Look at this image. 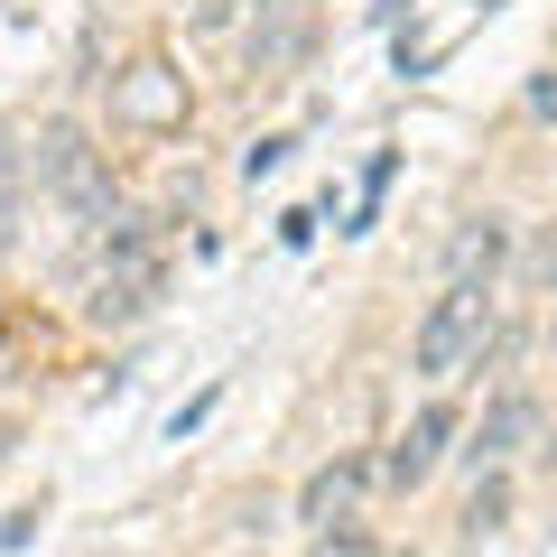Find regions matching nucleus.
Instances as JSON below:
<instances>
[{
	"label": "nucleus",
	"instance_id": "nucleus-1",
	"mask_svg": "<svg viewBox=\"0 0 557 557\" xmlns=\"http://www.w3.org/2000/svg\"><path fill=\"white\" fill-rule=\"evenodd\" d=\"M483 335H493V288H474V278H446V298L418 317V344H409V362L428 381H456L465 362L483 354Z\"/></svg>",
	"mask_w": 557,
	"mask_h": 557
},
{
	"label": "nucleus",
	"instance_id": "nucleus-2",
	"mask_svg": "<svg viewBox=\"0 0 557 557\" xmlns=\"http://www.w3.org/2000/svg\"><path fill=\"white\" fill-rule=\"evenodd\" d=\"M28 177H38L47 196H65V214H84V223L112 214V177H102L94 139H84L75 121H47V131H38V149H28Z\"/></svg>",
	"mask_w": 557,
	"mask_h": 557
},
{
	"label": "nucleus",
	"instance_id": "nucleus-3",
	"mask_svg": "<svg viewBox=\"0 0 557 557\" xmlns=\"http://www.w3.org/2000/svg\"><path fill=\"white\" fill-rule=\"evenodd\" d=\"M112 121H139V131L186 121V75H177L168 57H139L131 75H112Z\"/></svg>",
	"mask_w": 557,
	"mask_h": 557
},
{
	"label": "nucleus",
	"instance_id": "nucleus-4",
	"mask_svg": "<svg viewBox=\"0 0 557 557\" xmlns=\"http://www.w3.org/2000/svg\"><path fill=\"white\" fill-rule=\"evenodd\" d=\"M446 446H456V409H446V399H428V409H418L409 428H399V446L381 456V474H391L399 493H418V483H428V474L446 465Z\"/></svg>",
	"mask_w": 557,
	"mask_h": 557
},
{
	"label": "nucleus",
	"instance_id": "nucleus-5",
	"mask_svg": "<svg viewBox=\"0 0 557 557\" xmlns=\"http://www.w3.org/2000/svg\"><path fill=\"white\" fill-rule=\"evenodd\" d=\"M362 483H372V465L362 456H335V465H317V474L298 483V520L307 530H354V502H362Z\"/></svg>",
	"mask_w": 557,
	"mask_h": 557
},
{
	"label": "nucleus",
	"instance_id": "nucleus-6",
	"mask_svg": "<svg viewBox=\"0 0 557 557\" xmlns=\"http://www.w3.org/2000/svg\"><path fill=\"white\" fill-rule=\"evenodd\" d=\"M502 260H511V223H502V214H465L456 233H446V278H474V288H493Z\"/></svg>",
	"mask_w": 557,
	"mask_h": 557
},
{
	"label": "nucleus",
	"instance_id": "nucleus-7",
	"mask_svg": "<svg viewBox=\"0 0 557 557\" xmlns=\"http://www.w3.org/2000/svg\"><path fill=\"white\" fill-rule=\"evenodd\" d=\"M530 428H539V399H530V391H502L493 409H483V428H474V446H465V456H474V465H502Z\"/></svg>",
	"mask_w": 557,
	"mask_h": 557
},
{
	"label": "nucleus",
	"instance_id": "nucleus-8",
	"mask_svg": "<svg viewBox=\"0 0 557 557\" xmlns=\"http://www.w3.org/2000/svg\"><path fill=\"white\" fill-rule=\"evenodd\" d=\"M307 47V20H270V28H251V65H288Z\"/></svg>",
	"mask_w": 557,
	"mask_h": 557
},
{
	"label": "nucleus",
	"instance_id": "nucleus-9",
	"mask_svg": "<svg viewBox=\"0 0 557 557\" xmlns=\"http://www.w3.org/2000/svg\"><path fill=\"white\" fill-rule=\"evenodd\" d=\"M20 242V159H10V139H0V251Z\"/></svg>",
	"mask_w": 557,
	"mask_h": 557
},
{
	"label": "nucleus",
	"instance_id": "nucleus-10",
	"mask_svg": "<svg viewBox=\"0 0 557 557\" xmlns=\"http://www.w3.org/2000/svg\"><path fill=\"white\" fill-rule=\"evenodd\" d=\"M288 149H298V139H251V149H242V177H251V186H260V177H270V168H278V159H288Z\"/></svg>",
	"mask_w": 557,
	"mask_h": 557
},
{
	"label": "nucleus",
	"instance_id": "nucleus-11",
	"mask_svg": "<svg viewBox=\"0 0 557 557\" xmlns=\"http://www.w3.org/2000/svg\"><path fill=\"white\" fill-rule=\"evenodd\" d=\"M502 502H511V483H483V493H474V511H465V530H493V520H502Z\"/></svg>",
	"mask_w": 557,
	"mask_h": 557
},
{
	"label": "nucleus",
	"instance_id": "nucleus-12",
	"mask_svg": "<svg viewBox=\"0 0 557 557\" xmlns=\"http://www.w3.org/2000/svg\"><path fill=\"white\" fill-rule=\"evenodd\" d=\"M530 288H548V298H557V233L530 242Z\"/></svg>",
	"mask_w": 557,
	"mask_h": 557
},
{
	"label": "nucleus",
	"instance_id": "nucleus-13",
	"mask_svg": "<svg viewBox=\"0 0 557 557\" xmlns=\"http://www.w3.org/2000/svg\"><path fill=\"white\" fill-rule=\"evenodd\" d=\"M307 557H372V539H362V530H325Z\"/></svg>",
	"mask_w": 557,
	"mask_h": 557
}]
</instances>
